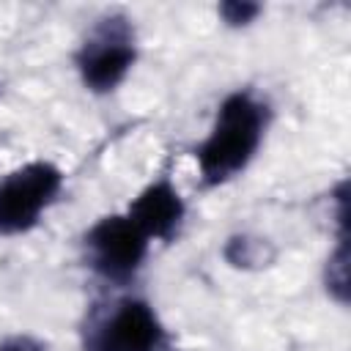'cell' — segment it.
<instances>
[{
    "mask_svg": "<svg viewBox=\"0 0 351 351\" xmlns=\"http://www.w3.org/2000/svg\"><path fill=\"white\" fill-rule=\"evenodd\" d=\"M269 121L271 107L266 99L247 88L228 93L217 107L208 134L195 148L203 186H222L241 176L261 151Z\"/></svg>",
    "mask_w": 351,
    "mask_h": 351,
    "instance_id": "cell-1",
    "label": "cell"
},
{
    "mask_svg": "<svg viewBox=\"0 0 351 351\" xmlns=\"http://www.w3.org/2000/svg\"><path fill=\"white\" fill-rule=\"evenodd\" d=\"M261 11H263L261 3H247V0H225L217 5V14L228 27H247L258 19Z\"/></svg>",
    "mask_w": 351,
    "mask_h": 351,
    "instance_id": "cell-9",
    "label": "cell"
},
{
    "mask_svg": "<svg viewBox=\"0 0 351 351\" xmlns=\"http://www.w3.org/2000/svg\"><path fill=\"white\" fill-rule=\"evenodd\" d=\"M60 192L63 170L49 159H33L0 176V236L33 230Z\"/></svg>",
    "mask_w": 351,
    "mask_h": 351,
    "instance_id": "cell-4",
    "label": "cell"
},
{
    "mask_svg": "<svg viewBox=\"0 0 351 351\" xmlns=\"http://www.w3.org/2000/svg\"><path fill=\"white\" fill-rule=\"evenodd\" d=\"M167 329L140 296L93 304L82 324V351H165Z\"/></svg>",
    "mask_w": 351,
    "mask_h": 351,
    "instance_id": "cell-2",
    "label": "cell"
},
{
    "mask_svg": "<svg viewBox=\"0 0 351 351\" xmlns=\"http://www.w3.org/2000/svg\"><path fill=\"white\" fill-rule=\"evenodd\" d=\"M0 351H44V346L30 335H14L0 343Z\"/></svg>",
    "mask_w": 351,
    "mask_h": 351,
    "instance_id": "cell-10",
    "label": "cell"
},
{
    "mask_svg": "<svg viewBox=\"0 0 351 351\" xmlns=\"http://www.w3.org/2000/svg\"><path fill=\"white\" fill-rule=\"evenodd\" d=\"M225 261L230 266H236V269H258V266H266L269 261H274V250H271V244L266 239L239 233V236L228 239Z\"/></svg>",
    "mask_w": 351,
    "mask_h": 351,
    "instance_id": "cell-7",
    "label": "cell"
},
{
    "mask_svg": "<svg viewBox=\"0 0 351 351\" xmlns=\"http://www.w3.org/2000/svg\"><path fill=\"white\" fill-rule=\"evenodd\" d=\"M143 233L148 241H162L170 244L186 217V203L178 192V186L173 184V178L167 173L156 176L151 184H145L137 197H132V203L123 211Z\"/></svg>",
    "mask_w": 351,
    "mask_h": 351,
    "instance_id": "cell-6",
    "label": "cell"
},
{
    "mask_svg": "<svg viewBox=\"0 0 351 351\" xmlns=\"http://www.w3.org/2000/svg\"><path fill=\"white\" fill-rule=\"evenodd\" d=\"M137 63V33L126 14L99 16L74 52V66L82 85L96 93H112Z\"/></svg>",
    "mask_w": 351,
    "mask_h": 351,
    "instance_id": "cell-3",
    "label": "cell"
},
{
    "mask_svg": "<svg viewBox=\"0 0 351 351\" xmlns=\"http://www.w3.org/2000/svg\"><path fill=\"white\" fill-rule=\"evenodd\" d=\"M326 291L335 296V302L346 304L348 302V233H337V247L326 258V271H324Z\"/></svg>",
    "mask_w": 351,
    "mask_h": 351,
    "instance_id": "cell-8",
    "label": "cell"
},
{
    "mask_svg": "<svg viewBox=\"0 0 351 351\" xmlns=\"http://www.w3.org/2000/svg\"><path fill=\"white\" fill-rule=\"evenodd\" d=\"M145 233L126 214H107L96 219L82 236V252L88 269L115 285L137 277L148 255Z\"/></svg>",
    "mask_w": 351,
    "mask_h": 351,
    "instance_id": "cell-5",
    "label": "cell"
}]
</instances>
